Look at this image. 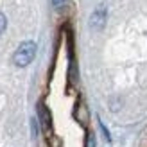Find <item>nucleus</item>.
Here are the masks:
<instances>
[{
  "mask_svg": "<svg viewBox=\"0 0 147 147\" xmlns=\"http://www.w3.org/2000/svg\"><path fill=\"white\" fill-rule=\"evenodd\" d=\"M38 115H40V122L45 131L50 129V126H52V119H50V113L45 104H38Z\"/></svg>",
  "mask_w": 147,
  "mask_h": 147,
  "instance_id": "obj_3",
  "label": "nucleus"
},
{
  "mask_svg": "<svg viewBox=\"0 0 147 147\" xmlns=\"http://www.w3.org/2000/svg\"><path fill=\"white\" fill-rule=\"evenodd\" d=\"M68 0H52V5L56 7V9H63L65 5H67Z\"/></svg>",
  "mask_w": 147,
  "mask_h": 147,
  "instance_id": "obj_4",
  "label": "nucleus"
},
{
  "mask_svg": "<svg viewBox=\"0 0 147 147\" xmlns=\"http://www.w3.org/2000/svg\"><path fill=\"white\" fill-rule=\"evenodd\" d=\"M36 43L34 41H24L20 43V47L16 49V52L13 54V63L16 65V67H27V65H31L34 56H36Z\"/></svg>",
  "mask_w": 147,
  "mask_h": 147,
  "instance_id": "obj_1",
  "label": "nucleus"
},
{
  "mask_svg": "<svg viewBox=\"0 0 147 147\" xmlns=\"http://www.w3.org/2000/svg\"><path fill=\"white\" fill-rule=\"evenodd\" d=\"M5 27H7V20H5L4 14L0 13V34H2V32L5 31Z\"/></svg>",
  "mask_w": 147,
  "mask_h": 147,
  "instance_id": "obj_5",
  "label": "nucleus"
},
{
  "mask_svg": "<svg viewBox=\"0 0 147 147\" xmlns=\"http://www.w3.org/2000/svg\"><path fill=\"white\" fill-rule=\"evenodd\" d=\"M106 18H108V11H106V5L100 4L95 7V11L92 13L90 16V29L92 31H102L106 25Z\"/></svg>",
  "mask_w": 147,
  "mask_h": 147,
  "instance_id": "obj_2",
  "label": "nucleus"
},
{
  "mask_svg": "<svg viewBox=\"0 0 147 147\" xmlns=\"http://www.w3.org/2000/svg\"><path fill=\"white\" fill-rule=\"evenodd\" d=\"M86 147H95V136L92 133L86 136Z\"/></svg>",
  "mask_w": 147,
  "mask_h": 147,
  "instance_id": "obj_6",
  "label": "nucleus"
}]
</instances>
